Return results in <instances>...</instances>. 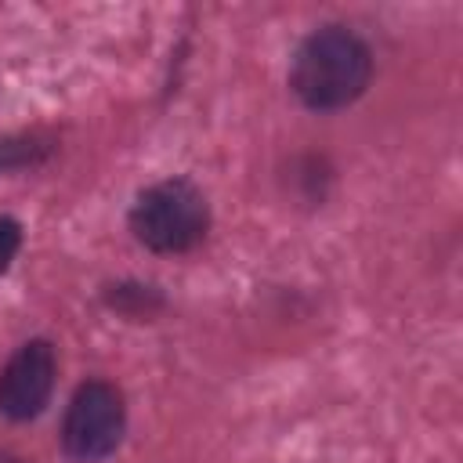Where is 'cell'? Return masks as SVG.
<instances>
[{"mask_svg": "<svg viewBox=\"0 0 463 463\" xmlns=\"http://www.w3.org/2000/svg\"><path fill=\"white\" fill-rule=\"evenodd\" d=\"M369 76H373L369 47L351 29L326 25L300 43L293 58L289 87L307 109L329 112L351 105L369 87Z\"/></svg>", "mask_w": 463, "mask_h": 463, "instance_id": "1", "label": "cell"}, {"mask_svg": "<svg viewBox=\"0 0 463 463\" xmlns=\"http://www.w3.org/2000/svg\"><path fill=\"white\" fill-rule=\"evenodd\" d=\"M210 224L206 199L188 181H159L145 188L130 210V228L137 242L156 253H184L192 250Z\"/></svg>", "mask_w": 463, "mask_h": 463, "instance_id": "2", "label": "cell"}, {"mask_svg": "<svg viewBox=\"0 0 463 463\" xmlns=\"http://www.w3.org/2000/svg\"><path fill=\"white\" fill-rule=\"evenodd\" d=\"M123 427H127L123 394L105 380H87L83 387H76L65 409L61 445L72 459L94 463V459H105L119 445Z\"/></svg>", "mask_w": 463, "mask_h": 463, "instance_id": "3", "label": "cell"}, {"mask_svg": "<svg viewBox=\"0 0 463 463\" xmlns=\"http://www.w3.org/2000/svg\"><path fill=\"white\" fill-rule=\"evenodd\" d=\"M54 351L47 340L22 344L0 373V412L7 420H33L54 391Z\"/></svg>", "mask_w": 463, "mask_h": 463, "instance_id": "4", "label": "cell"}, {"mask_svg": "<svg viewBox=\"0 0 463 463\" xmlns=\"http://www.w3.org/2000/svg\"><path fill=\"white\" fill-rule=\"evenodd\" d=\"M18 246H22V228L11 217H0V271L14 260Z\"/></svg>", "mask_w": 463, "mask_h": 463, "instance_id": "5", "label": "cell"}, {"mask_svg": "<svg viewBox=\"0 0 463 463\" xmlns=\"http://www.w3.org/2000/svg\"><path fill=\"white\" fill-rule=\"evenodd\" d=\"M0 463H22V459H18V456H11V452H4V449H0Z\"/></svg>", "mask_w": 463, "mask_h": 463, "instance_id": "6", "label": "cell"}]
</instances>
